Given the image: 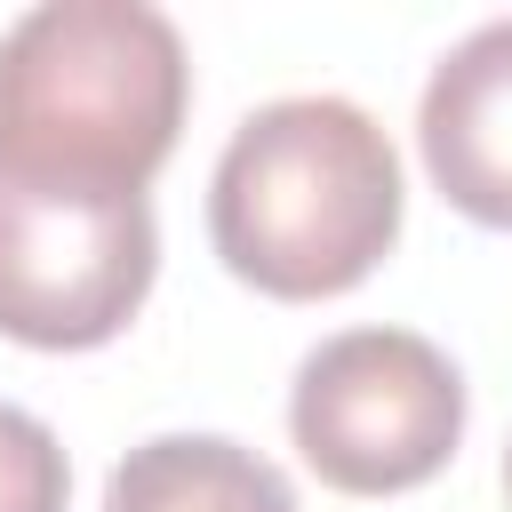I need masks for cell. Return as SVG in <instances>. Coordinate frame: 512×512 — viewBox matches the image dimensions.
Segmentation results:
<instances>
[{
	"instance_id": "5",
	"label": "cell",
	"mask_w": 512,
	"mask_h": 512,
	"mask_svg": "<svg viewBox=\"0 0 512 512\" xmlns=\"http://www.w3.org/2000/svg\"><path fill=\"white\" fill-rule=\"evenodd\" d=\"M416 152L456 216L512 232V16L464 32L432 64L416 104Z\"/></svg>"
},
{
	"instance_id": "3",
	"label": "cell",
	"mask_w": 512,
	"mask_h": 512,
	"mask_svg": "<svg viewBox=\"0 0 512 512\" xmlns=\"http://www.w3.org/2000/svg\"><path fill=\"white\" fill-rule=\"evenodd\" d=\"M296 456L344 496L424 488L464 440V376L416 328H344L296 360Z\"/></svg>"
},
{
	"instance_id": "8",
	"label": "cell",
	"mask_w": 512,
	"mask_h": 512,
	"mask_svg": "<svg viewBox=\"0 0 512 512\" xmlns=\"http://www.w3.org/2000/svg\"><path fill=\"white\" fill-rule=\"evenodd\" d=\"M504 496H512V448H504Z\"/></svg>"
},
{
	"instance_id": "7",
	"label": "cell",
	"mask_w": 512,
	"mask_h": 512,
	"mask_svg": "<svg viewBox=\"0 0 512 512\" xmlns=\"http://www.w3.org/2000/svg\"><path fill=\"white\" fill-rule=\"evenodd\" d=\"M64 496H72V464L56 432L32 408L0 400V512H64Z\"/></svg>"
},
{
	"instance_id": "1",
	"label": "cell",
	"mask_w": 512,
	"mask_h": 512,
	"mask_svg": "<svg viewBox=\"0 0 512 512\" xmlns=\"http://www.w3.org/2000/svg\"><path fill=\"white\" fill-rule=\"evenodd\" d=\"M208 240L232 280L280 304L360 288L400 240L392 136L352 96L256 104L208 176Z\"/></svg>"
},
{
	"instance_id": "4",
	"label": "cell",
	"mask_w": 512,
	"mask_h": 512,
	"mask_svg": "<svg viewBox=\"0 0 512 512\" xmlns=\"http://www.w3.org/2000/svg\"><path fill=\"white\" fill-rule=\"evenodd\" d=\"M160 272V224L144 192L32 184L0 168V336L32 352L112 344Z\"/></svg>"
},
{
	"instance_id": "2",
	"label": "cell",
	"mask_w": 512,
	"mask_h": 512,
	"mask_svg": "<svg viewBox=\"0 0 512 512\" xmlns=\"http://www.w3.org/2000/svg\"><path fill=\"white\" fill-rule=\"evenodd\" d=\"M184 32L144 0H40L0 32V168L144 192L184 136Z\"/></svg>"
},
{
	"instance_id": "6",
	"label": "cell",
	"mask_w": 512,
	"mask_h": 512,
	"mask_svg": "<svg viewBox=\"0 0 512 512\" xmlns=\"http://www.w3.org/2000/svg\"><path fill=\"white\" fill-rule=\"evenodd\" d=\"M104 512H296V488L224 432H160L112 464Z\"/></svg>"
}]
</instances>
